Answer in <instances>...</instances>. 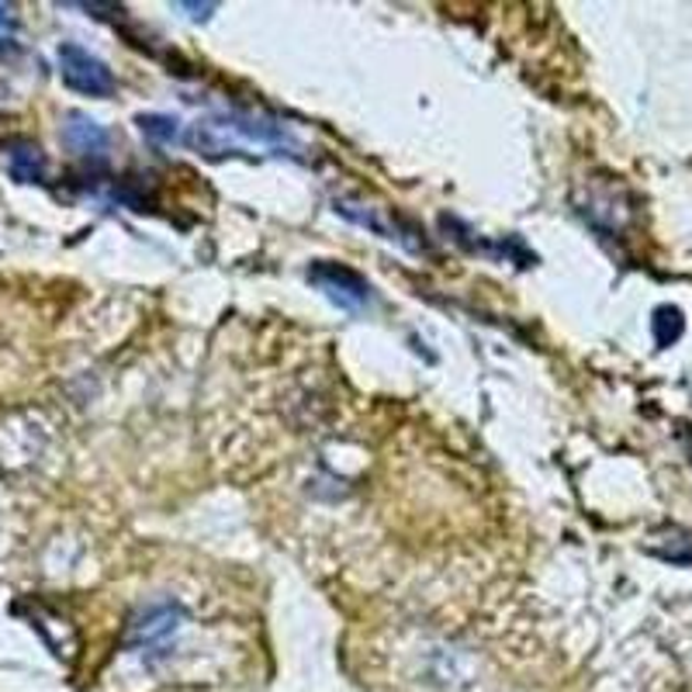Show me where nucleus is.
Wrapping results in <instances>:
<instances>
[{
    "instance_id": "nucleus-1",
    "label": "nucleus",
    "mask_w": 692,
    "mask_h": 692,
    "mask_svg": "<svg viewBox=\"0 0 692 692\" xmlns=\"http://www.w3.org/2000/svg\"><path fill=\"white\" fill-rule=\"evenodd\" d=\"M59 74H63L66 87H74L77 94H87V98H111L114 94V77H111L108 63L90 56L74 42L59 45Z\"/></svg>"
},
{
    "instance_id": "nucleus-2",
    "label": "nucleus",
    "mask_w": 692,
    "mask_h": 692,
    "mask_svg": "<svg viewBox=\"0 0 692 692\" xmlns=\"http://www.w3.org/2000/svg\"><path fill=\"white\" fill-rule=\"evenodd\" d=\"M308 281H312L332 305L347 308V312H361L371 301V284L356 271L332 264V260H319V264L308 267Z\"/></svg>"
},
{
    "instance_id": "nucleus-3",
    "label": "nucleus",
    "mask_w": 692,
    "mask_h": 692,
    "mask_svg": "<svg viewBox=\"0 0 692 692\" xmlns=\"http://www.w3.org/2000/svg\"><path fill=\"white\" fill-rule=\"evenodd\" d=\"M63 142H66V150L77 153V156H94V160H98V156L108 153V132H105V125H98L84 111H69L66 114Z\"/></svg>"
},
{
    "instance_id": "nucleus-4",
    "label": "nucleus",
    "mask_w": 692,
    "mask_h": 692,
    "mask_svg": "<svg viewBox=\"0 0 692 692\" xmlns=\"http://www.w3.org/2000/svg\"><path fill=\"white\" fill-rule=\"evenodd\" d=\"M177 624H180V609L177 606H153V609H146L142 613L135 624H132V630H129V648H156V644H163L166 637H171L174 630H177Z\"/></svg>"
},
{
    "instance_id": "nucleus-5",
    "label": "nucleus",
    "mask_w": 692,
    "mask_h": 692,
    "mask_svg": "<svg viewBox=\"0 0 692 692\" xmlns=\"http://www.w3.org/2000/svg\"><path fill=\"white\" fill-rule=\"evenodd\" d=\"M8 171L21 184H39L45 177V156L35 142L14 139V142H8Z\"/></svg>"
},
{
    "instance_id": "nucleus-6",
    "label": "nucleus",
    "mask_w": 692,
    "mask_h": 692,
    "mask_svg": "<svg viewBox=\"0 0 692 692\" xmlns=\"http://www.w3.org/2000/svg\"><path fill=\"white\" fill-rule=\"evenodd\" d=\"M139 129H142V135L146 139H153V142H174L177 139V132H180V122L177 118H171V114H139Z\"/></svg>"
},
{
    "instance_id": "nucleus-7",
    "label": "nucleus",
    "mask_w": 692,
    "mask_h": 692,
    "mask_svg": "<svg viewBox=\"0 0 692 692\" xmlns=\"http://www.w3.org/2000/svg\"><path fill=\"white\" fill-rule=\"evenodd\" d=\"M679 332H682L679 308H658V312H655V340L661 347H672L679 340Z\"/></svg>"
},
{
    "instance_id": "nucleus-8",
    "label": "nucleus",
    "mask_w": 692,
    "mask_h": 692,
    "mask_svg": "<svg viewBox=\"0 0 692 692\" xmlns=\"http://www.w3.org/2000/svg\"><path fill=\"white\" fill-rule=\"evenodd\" d=\"M11 29H14V18H11V8L0 4V42L11 39Z\"/></svg>"
}]
</instances>
